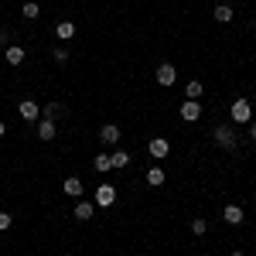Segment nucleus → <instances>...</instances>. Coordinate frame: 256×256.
I'll return each mask as SVG.
<instances>
[{
  "instance_id": "obj_23",
  "label": "nucleus",
  "mask_w": 256,
  "mask_h": 256,
  "mask_svg": "<svg viewBox=\"0 0 256 256\" xmlns=\"http://www.w3.org/2000/svg\"><path fill=\"white\" fill-rule=\"evenodd\" d=\"M10 226H14V216L10 212H0V232H7Z\"/></svg>"
},
{
  "instance_id": "obj_27",
  "label": "nucleus",
  "mask_w": 256,
  "mask_h": 256,
  "mask_svg": "<svg viewBox=\"0 0 256 256\" xmlns=\"http://www.w3.org/2000/svg\"><path fill=\"white\" fill-rule=\"evenodd\" d=\"M229 256H246V253H239V250H236V253H229Z\"/></svg>"
},
{
  "instance_id": "obj_12",
  "label": "nucleus",
  "mask_w": 256,
  "mask_h": 256,
  "mask_svg": "<svg viewBox=\"0 0 256 256\" xmlns=\"http://www.w3.org/2000/svg\"><path fill=\"white\" fill-rule=\"evenodd\" d=\"M55 134H58V130H55V120H44V116H41L38 120V137L41 140H55Z\"/></svg>"
},
{
  "instance_id": "obj_15",
  "label": "nucleus",
  "mask_w": 256,
  "mask_h": 256,
  "mask_svg": "<svg viewBox=\"0 0 256 256\" xmlns=\"http://www.w3.org/2000/svg\"><path fill=\"white\" fill-rule=\"evenodd\" d=\"M232 18H236V10H232L229 4H218V7H216V20H218V24H229Z\"/></svg>"
},
{
  "instance_id": "obj_26",
  "label": "nucleus",
  "mask_w": 256,
  "mask_h": 256,
  "mask_svg": "<svg viewBox=\"0 0 256 256\" xmlns=\"http://www.w3.org/2000/svg\"><path fill=\"white\" fill-rule=\"evenodd\" d=\"M4 134H7V123H4V120H0V137H4Z\"/></svg>"
},
{
  "instance_id": "obj_17",
  "label": "nucleus",
  "mask_w": 256,
  "mask_h": 256,
  "mask_svg": "<svg viewBox=\"0 0 256 256\" xmlns=\"http://www.w3.org/2000/svg\"><path fill=\"white\" fill-rule=\"evenodd\" d=\"M202 92H205V86H202L198 79H192L188 86H184V96L188 99H202Z\"/></svg>"
},
{
  "instance_id": "obj_24",
  "label": "nucleus",
  "mask_w": 256,
  "mask_h": 256,
  "mask_svg": "<svg viewBox=\"0 0 256 256\" xmlns=\"http://www.w3.org/2000/svg\"><path fill=\"white\" fill-rule=\"evenodd\" d=\"M55 62H68V48H55Z\"/></svg>"
},
{
  "instance_id": "obj_10",
  "label": "nucleus",
  "mask_w": 256,
  "mask_h": 256,
  "mask_svg": "<svg viewBox=\"0 0 256 256\" xmlns=\"http://www.w3.org/2000/svg\"><path fill=\"white\" fill-rule=\"evenodd\" d=\"M62 188H65V195H72V198H82V192H86V184H82V178H65L62 181Z\"/></svg>"
},
{
  "instance_id": "obj_1",
  "label": "nucleus",
  "mask_w": 256,
  "mask_h": 256,
  "mask_svg": "<svg viewBox=\"0 0 256 256\" xmlns=\"http://www.w3.org/2000/svg\"><path fill=\"white\" fill-rule=\"evenodd\" d=\"M96 208H113L116 205V184H96Z\"/></svg>"
},
{
  "instance_id": "obj_18",
  "label": "nucleus",
  "mask_w": 256,
  "mask_h": 256,
  "mask_svg": "<svg viewBox=\"0 0 256 256\" xmlns=\"http://www.w3.org/2000/svg\"><path fill=\"white\" fill-rule=\"evenodd\" d=\"M147 184H154V188L164 184V168H150V171H147Z\"/></svg>"
},
{
  "instance_id": "obj_22",
  "label": "nucleus",
  "mask_w": 256,
  "mask_h": 256,
  "mask_svg": "<svg viewBox=\"0 0 256 256\" xmlns=\"http://www.w3.org/2000/svg\"><path fill=\"white\" fill-rule=\"evenodd\" d=\"M205 229H208L205 218H192V232H195V236H205Z\"/></svg>"
},
{
  "instance_id": "obj_5",
  "label": "nucleus",
  "mask_w": 256,
  "mask_h": 256,
  "mask_svg": "<svg viewBox=\"0 0 256 256\" xmlns=\"http://www.w3.org/2000/svg\"><path fill=\"white\" fill-rule=\"evenodd\" d=\"M120 137H123V134H120V126H116V123H106V126L99 130V144H106V147H116Z\"/></svg>"
},
{
  "instance_id": "obj_21",
  "label": "nucleus",
  "mask_w": 256,
  "mask_h": 256,
  "mask_svg": "<svg viewBox=\"0 0 256 256\" xmlns=\"http://www.w3.org/2000/svg\"><path fill=\"white\" fill-rule=\"evenodd\" d=\"M62 110H65L62 102H48V106L41 110V116H44V120H55V116H58V113H62Z\"/></svg>"
},
{
  "instance_id": "obj_14",
  "label": "nucleus",
  "mask_w": 256,
  "mask_h": 256,
  "mask_svg": "<svg viewBox=\"0 0 256 256\" xmlns=\"http://www.w3.org/2000/svg\"><path fill=\"white\" fill-rule=\"evenodd\" d=\"M55 34H58L62 41H68L76 34V24H72V20H58V24H55Z\"/></svg>"
},
{
  "instance_id": "obj_6",
  "label": "nucleus",
  "mask_w": 256,
  "mask_h": 256,
  "mask_svg": "<svg viewBox=\"0 0 256 256\" xmlns=\"http://www.w3.org/2000/svg\"><path fill=\"white\" fill-rule=\"evenodd\" d=\"M181 120H188V123L202 120V102H198V99H184V102H181Z\"/></svg>"
},
{
  "instance_id": "obj_9",
  "label": "nucleus",
  "mask_w": 256,
  "mask_h": 256,
  "mask_svg": "<svg viewBox=\"0 0 256 256\" xmlns=\"http://www.w3.org/2000/svg\"><path fill=\"white\" fill-rule=\"evenodd\" d=\"M72 212H76V218H79V222H89V218L96 216V202H86V198H79V205H76Z\"/></svg>"
},
{
  "instance_id": "obj_2",
  "label": "nucleus",
  "mask_w": 256,
  "mask_h": 256,
  "mask_svg": "<svg viewBox=\"0 0 256 256\" xmlns=\"http://www.w3.org/2000/svg\"><path fill=\"white\" fill-rule=\"evenodd\" d=\"M229 116H232V123H250V120H253V106H250L246 99H232Z\"/></svg>"
},
{
  "instance_id": "obj_7",
  "label": "nucleus",
  "mask_w": 256,
  "mask_h": 256,
  "mask_svg": "<svg viewBox=\"0 0 256 256\" xmlns=\"http://www.w3.org/2000/svg\"><path fill=\"white\" fill-rule=\"evenodd\" d=\"M154 79H158L160 86H174V82H178V68H174V65H168V62H164V65H158V72H154Z\"/></svg>"
},
{
  "instance_id": "obj_11",
  "label": "nucleus",
  "mask_w": 256,
  "mask_h": 256,
  "mask_svg": "<svg viewBox=\"0 0 256 256\" xmlns=\"http://www.w3.org/2000/svg\"><path fill=\"white\" fill-rule=\"evenodd\" d=\"M222 218H226L229 226H239V222L246 218V212H242V205H226V208H222Z\"/></svg>"
},
{
  "instance_id": "obj_13",
  "label": "nucleus",
  "mask_w": 256,
  "mask_h": 256,
  "mask_svg": "<svg viewBox=\"0 0 256 256\" xmlns=\"http://www.w3.org/2000/svg\"><path fill=\"white\" fill-rule=\"evenodd\" d=\"M24 55H28V52H24L20 44H7V52H4L7 65H20V62H24Z\"/></svg>"
},
{
  "instance_id": "obj_19",
  "label": "nucleus",
  "mask_w": 256,
  "mask_h": 256,
  "mask_svg": "<svg viewBox=\"0 0 256 256\" xmlns=\"http://www.w3.org/2000/svg\"><path fill=\"white\" fill-rule=\"evenodd\" d=\"M110 158H113V168H126V164H130V154H126V150H113V154H110Z\"/></svg>"
},
{
  "instance_id": "obj_8",
  "label": "nucleus",
  "mask_w": 256,
  "mask_h": 256,
  "mask_svg": "<svg viewBox=\"0 0 256 256\" xmlns=\"http://www.w3.org/2000/svg\"><path fill=\"white\" fill-rule=\"evenodd\" d=\"M147 154H150V158H168V154H171V144H168V140L164 137H154L150 140V144H147Z\"/></svg>"
},
{
  "instance_id": "obj_28",
  "label": "nucleus",
  "mask_w": 256,
  "mask_h": 256,
  "mask_svg": "<svg viewBox=\"0 0 256 256\" xmlns=\"http://www.w3.org/2000/svg\"><path fill=\"white\" fill-rule=\"evenodd\" d=\"M0 236H4V232H0Z\"/></svg>"
},
{
  "instance_id": "obj_3",
  "label": "nucleus",
  "mask_w": 256,
  "mask_h": 256,
  "mask_svg": "<svg viewBox=\"0 0 256 256\" xmlns=\"http://www.w3.org/2000/svg\"><path fill=\"white\" fill-rule=\"evenodd\" d=\"M212 137H216V144L222 150H236V130H232V126H216Z\"/></svg>"
},
{
  "instance_id": "obj_16",
  "label": "nucleus",
  "mask_w": 256,
  "mask_h": 256,
  "mask_svg": "<svg viewBox=\"0 0 256 256\" xmlns=\"http://www.w3.org/2000/svg\"><path fill=\"white\" fill-rule=\"evenodd\" d=\"M92 168H96L99 174H106V171H113V158H110V154H99V158L92 160Z\"/></svg>"
},
{
  "instance_id": "obj_4",
  "label": "nucleus",
  "mask_w": 256,
  "mask_h": 256,
  "mask_svg": "<svg viewBox=\"0 0 256 256\" xmlns=\"http://www.w3.org/2000/svg\"><path fill=\"white\" fill-rule=\"evenodd\" d=\"M18 113H20V120L34 123V120H41V106L34 102V99H20V102H18Z\"/></svg>"
},
{
  "instance_id": "obj_25",
  "label": "nucleus",
  "mask_w": 256,
  "mask_h": 256,
  "mask_svg": "<svg viewBox=\"0 0 256 256\" xmlns=\"http://www.w3.org/2000/svg\"><path fill=\"white\" fill-rule=\"evenodd\" d=\"M250 137L256 140V120H250Z\"/></svg>"
},
{
  "instance_id": "obj_20",
  "label": "nucleus",
  "mask_w": 256,
  "mask_h": 256,
  "mask_svg": "<svg viewBox=\"0 0 256 256\" xmlns=\"http://www.w3.org/2000/svg\"><path fill=\"white\" fill-rule=\"evenodd\" d=\"M20 14H24V18H28V20H34V18H38V14H41V7H38V4H34V0H28V4L20 7Z\"/></svg>"
}]
</instances>
